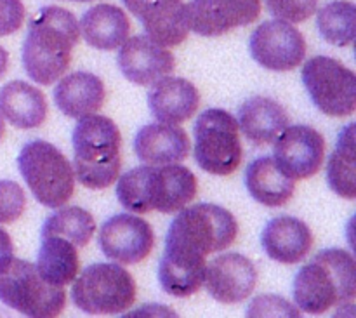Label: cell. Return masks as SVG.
<instances>
[{"label":"cell","instance_id":"cell-1","mask_svg":"<svg viewBox=\"0 0 356 318\" xmlns=\"http://www.w3.org/2000/svg\"><path fill=\"white\" fill-rule=\"evenodd\" d=\"M80 40V26L68 9L42 7L28 24L23 44V66L26 75L40 86L61 79L72 63V51Z\"/></svg>","mask_w":356,"mask_h":318},{"label":"cell","instance_id":"cell-2","mask_svg":"<svg viewBox=\"0 0 356 318\" xmlns=\"http://www.w3.org/2000/svg\"><path fill=\"white\" fill-rule=\"evenodd\" d=\"M356 298L355 257L343 249H325L301 268L294 280L299 310L322 315L332 308H351Z\"/></svg>","mask_w":356,"mask_h":318},{"label":"cell","instance_id":"cell-3","mask_svg":"<svg viewBox=\"0 0 356 318\" xmlns=\"http://www.w3.org/2000/svg\"><path fill=\"white\" fill-rule=\"evenodd\" d=\"M122 136L117 124L103 115L79 118L73 129V174L89 190H104L120 176Z\"/></svg>","mask_w":356,"mask_h":318},{"label":"cell","instance_id":"cell-4","mask_svg":"<svg viewBox=\"0 0 356 318\" xmlns=\"http://www.w3.org/2000/svg\"><path fill=\"white\" fill-rule=\"evenodd\" d=\"M236 237L238 223L232 212L216 204H197L177 211L167 232L165 249L207 257L228 249Z\"/></svg>","mask_w":356,"mask_h":318},{"label":"cell","instance_id":"cell-5","mask_svg":"<svg viewBox=\"0 0 356 318\" xmlns=\"http://www.w3.org/2000/svg\"><path fill=\"white\" fill-rule=\"evenodd\" d=\"M17 167L33 197L49 209H59L72 198L75 174L72 164L54 145L42 139L26 143Z\"/></svg>","mask_w":356,"mask_h":318},{"label":"cell","instance_id":"cell-6","mask_svg":"<svg viewBox=\"0 0 356 318\" xmlns=\"http://www.w3.org/2000/svg\"><path fill=\"white\" fill-rule=\"evenodd\" d=\"M136 282L120 264L97 263L76 275L72 299L89 315H120L136 301Z\"/></svg>","mask_w":356,"mask_h":318},{"label":"cell","instance_id":"cell-7","mask_svg":"<svg viewBox=\"0 0 356 318\" xmlns=\"http://www.w3.org/2000/svg\"><path fill=\"white\" fill-rule=\"evenodd\" d=\"M0 301L33 318H54L66 306L65 287L47 284L30 261L16 260L0 273Z\"/></svg>","mask_w":356,"mask_h":318},{"label":"cell","instance_id":"cell-8","mask_svg":"<svg viewBox=\"0 0 356 318\" xmlns=\"http://www.w3.org/2000/svg\"><path fill=\"white\" fill-rule=\"evenodd\" d=\"M236 118L221 108H211L195 124V160L214 176H229L242 164L243 148Z\"/></svg>","mask_w":356,"mask_h":318},{"label":"cell","instance_id":"cell-9","mask_svg":"<svg viewBox=\"0 0 356 318\" xmlns=\"http://www.w3.org/2000/svg\"><path fill=\"white\" fill-rule=\"evenodd\" d=\"M302 84L312 101L329 117H348L356 110V75L341 61L316 56L302 66Z\"/></svg>","mask_w":356,"mask_h":318},{"label":"cell","instance_id":"cell-10","mask_svg":"<svg viewBox=\"0 0 356 318\" xmlns=\"http://www.w3.org/2000/svg\"><path fill=\"white\" fill-rule=\"evenodd\" d=\"M197 197V177L177 164L141 167V202L146 212L174 214Z\"/></svg>","mask_w":356,"mask_h":318},{"label":"cell","instance_id":"cell-11","mask_svg":"<svg viewBox=\"0 0 356 318\" xmlns=\"http://www.w3.org/2000/svg\"><path fill=\"white\" fill-rule=\"evenodd\" d=\"M250 54L263 68L291 72L305 59L306 40L301 31L287 21H264L250 37Z\"/></svg>","mask_w":356,"mask_h":318},{"label":"cell","instance_id":"cell-12","mask_svg":"<svg viewBox=\"0 0 356 318\" xmlns=\"http://www.w3.org/2000/svg\"><path fill=\"white\" fill-rule=\"evenodd\" d=\"M325 139L309 125H287L275 139V164L291 180H308L320 170Z\"/></svg>","mask_w":356,"mask_h":318},{"label":"cell","instance_id":"cell-13","mask_svg":"<svg viewBox=\"0 0 356 318\" xmlns=\"http://www.w3.org/2000/svg\"><path fill=\"white\" fill-rule=\"evenodd\" d=\"M261 0H191L186 3L188 28L202 37H221L259 17Z\"/></svg>","mask_w":356,"mask_h":318},{"label":"cell","instance_id":"cell-14","mask_svg":"<svg viewBox=\"0 0 356 318\" xmlns=\"http://www.w3.org/2000/svg\"><path fill=\"white\" fill-rule=\"evenodd\" d=\"M155 244L153 230L134 214L111 216L99 232V246L106 257L118 264H136L149 256Z\"/></svg>","mask_w":356,"mask_h":318},{"label":"cell","instance_id":"cell-15","mask_svg":"<svg viewBox=\"0 0 356 318\" xmlns=\"http://www.w3.org/2000/svg\"><path fill=\"white\" fill-rule=\"evenodd\" d=\"M207 292L222 305L242 303L254 292L257 270L249 257L236 253H226L214 257L205 267Z\"/></svg>","mask_w":356,"mask_h":318},{"label":"cell","instance_id":"cell-16","mask_svg":"<svg viewBox=\"0 0 356 318\" xmlns=\"http://www.w3.org/2000/svg\"><path fill=\"white\" fill-rule=\"evenodd\" d=\"M118 68L129 82L152 86L176 68V59L167 47H162L148 35H134L120 45Z\"/></svg>","mask_w":356,"mask_h":318},{"label":"cell","instance_id":"cell-17","mask_svg":"<svg viewBox=\"0 0 356 318\" xmlns=\"http://www.w3.org/2000/svg\"><path fill=\"white\" fill-rule=\"evenodd\" d=\"M138 17L152 40L162 47H176L186 40L190 28L183 0H122Z\"/></svg>","mask_w":356,"mask_h":318},{"label":"cell","instance_id":"cell-18","mask_svg":"<svg viewBox=\"0 0 356 318\" xmlns=\"http://www.w3.org/2000/svg\"><path fill=\"white\" fill-rule=\"evenodd\" d=\"M148 106L159 122L179 125L197 113L200 94L190 80L167 75L152 84Z\"/></svg>","mask_w":356,"mask_h":318},{"label":"cell","instance_id":"cell-19","mask_svg":"<svg viewBox=\"0 0 356 318\" xmlns=\"http://www.w3.org/2000/svg\"><path fill=\"white\" fill-rule=\"evenodd\" d=\"M191 143L184 129L172 124H149L139 129L134 152L146 166L179 164L190 157Z\"/></svg>","mask_w":356,"mask_h":318},{"label":"cell","instance_id":"cell-20","mask_svg":"<svg viewBox=\"0 0 356 318\" xmlns=\"http://www.w3.org/2000/svg\"><path fill=\"white\" fill-rule=\"evenodd\" d=\"M261 246L273 261L282 264H298L312 253L313 233L301 219L278 216L263 230Z\"/></svg>","mask_w":356,"mask_h":318},{"label":"cell","instance_id":"cell-21","mask_svg":"<svg viewBox=\"0 0 356 318\" xmlns=\"http://www.w3.org/2000/svg\"><path fill=\"white\" fill-rule=\"evenodd\" d=\"M106 100V89L99 77L87 72L63 77L54 89V101L59 110L72 118H83L97 113Z\"/></svg>","mask_w":356,"mask_h":318},{"label":"cell","instance_id":"cell-22","mask_svg":"<svg viewBox=\"0 0 356 318\" xmlns=\"http://www.w3.org/2000/svg\"><path fill=\"white\" fill-rule=\"evenodd\" d=\"M236 122L252 145L268 146L285 131L289 115L285 108L271 97L256 96L240 106Z\"/></svg>","mask_w":356,"mask_h":318},{"label":"cell","instance_id":"cell-23","mask_svg":"<svg viewBox=\"0 0 356 318\" xmlns=\"http://www.w3.org/2000/svg\"><path fill=\"white\" fill-rule=\"evenodd\" d=\"M205 267V256L165 249L159 267V280L163 292L174 298L197 294L204 285Z\"/></svg>","mask_w":356,"mask_h":318},{"label":"cell","instance_id":"cell-24","mask_svg":"<svg viewBox=\"0 0 356 318\" xmlns=\"http://www.w3.org/2000/svg\"><path fill=\"white\" fill-rule=\"evenodd\" d=\"M0 113L17 129H37L47 118V101L42 90L23 80L0 89Z\"/></svg>","mask_w":356,"mask_h":318},{"label":"cell","instance_id":"cell-25","mask_svg":"<svg viewBox=\"0 0 356 318\" xmlns=\"http://www.w3.org/2000/svg\"><path fill=\"white\" fill-rule=\"evenodd\" d=\"M80 31L87 44L99 51L118 49L131 33L127 14L111 3H97L90 7L80 19Z\"/></svg>","mask_w":356,"mask_h":318},{"label":"cell","instance_id":"cell-26","mask_svg":"<svg viewBox=\"0 0 356 318\" xmlns=\"http://www.w3.org/2000/svg\"><path fill=\"white\" fill-rule=\"evenodd\" d=\"M245 186L250 197L266 207H282L294 197V180L285 176L273 157L256 159L245 170Z\"/></svg>","mask_w":356,"mask_h":318},{"label":"cell","instance_id":"cell-27","mask_svg":"<svg viewBox=\"0 0 356 318\" xmlns=\"http://www.w3.org/2000/svg\"><path fill=\"white\" fill-rule=\"evenodd\" d=\"M35 268L47 284L65 287L79 275V247L63 237L40 235V249Z\"/></svg>","mask_w":356,"mask_h":318},{"label":"cell","instance_id":"cell-28","mask_svg":"<svg viewBox=\"0 0 356 318\" xmlns=\"http://www.w3.org/2000/svg\"><path fill=\"white\" fill-rule=\"evenodd\" d=\"M327 181L334 193L355 200L356 198V164H355V124H350L339 136L336 150L327 166Z\"/></svg>","mask_w":356,"mask_h":318},{"label":"cell","instance_id":"cell-29","mask_svg":"<svg viewBox=\"0 0 356 318\" xmlns=\"http://www.w3.org/2000/svg\"><path fill=\"white\" fill-rule=\"evenodd\" d=\"M94 232L96 221L90 212L82 207H63L45 219L40 235L63 237L80 249L92 240Z\"/></svg>","mask_w":356,"mask_h":318},{"label":"cell","instance_id":"cell-30","mask_svg":"<svg viewBox=\"0 0 356 318\" xmlns=\"http://www.w3.org/2000/svg\"><path fill=\"white\" fill-rule=\"evenodd\" d=\"M316 26L329 44L337 45V47H348L355 40V3L348 2V0L327 3L316 16Z\"/></svg>","mask_w":356,"mask_h":318},{"label":"cell","instance_id":"cell-31","mask_svg":"<svg viewBox=\"0 0 356 318\" xmlns=\"http://www.w3.org/2000/svg\"><path fill=\"white\" fill-rule=\"evenodd\" d=\"M26 195L14 181H0V225H9L23 216Z\"/></svg>","mask_w":356,"mask_h":318},{"label":"cell","instance_id":"cell-32","mask_svg":"<svg viewBox=\"0 0 356 318\" xmlns=\"http://www.w3.org/2000/svg\"><path fill=\"white\" fill-rule=\"evenodd\" d=\"M270 13L287 23H302L315 14L318 0H266Z\"/></svg>","mask_w":356,"mask_h":318},{"label":"cell","instance_id":"cell-33","mask_svg":"<svg viewBox=\"0 0 356 318\" xmlns=\"http://www.w3.org/2000/svg\"><path fill=\"white\" fill-rule=\"evenodd\" d=\"M24 21V6L21 0H0V37L16 33Z\"/></svg>","mask_w":356,"mask_h":318},{"label":"cell","instance_id":"cell-34","mask_svg":"<svg viewBox=\"0 0 356 318\" xmlns=\"http://www.w3.org/2000/svg\"><path fill=\"white\" fill-rule=\"evenodd\" d=\"M14 257V246L10 240L9 233L3 228H0V273L9 267V263Z\"/></svg>","mask_w":356,"mask_h":318},{"label":"cell","instance_id":"cell-35","mask_svg":"<svg viewBox=\"0 0 356 318\" xmlns=\"http://www.w3.org/2000/svg\"><path fill=\"white\" fill-rule=\"evenodd\" d=\"M7 68H9V54H7L6 49L0 45V79L6 75Z\"/></svg>","mask_w":356,"mask_h":318},{"label":"cell","instance_id":"cell-36","mask_svg":"<svg viewBox=\"0 0 356 318\" xmlns=\"http://www.w3.org/2000/svg\"><path fill=\"white\" fill-rule=\"evenodd\" d=\"M3 134H6V125H3V118H2V113H0V141H2Z\"/></svg>","mask_w":356,"mask_h":318},{"label":"cell","instance_id":"cell-37","mask_svg":"<svg viewBox=\"0 0 356 318\" xmlns=\"http://www.w3.org/2000/svg\"><path fill=\"white\" fill-rule=\"evenodd\" d=\"M73 2H90V0H73Z\"/></svg>","mask_w":356,"mask_h":318}]
</instances>
